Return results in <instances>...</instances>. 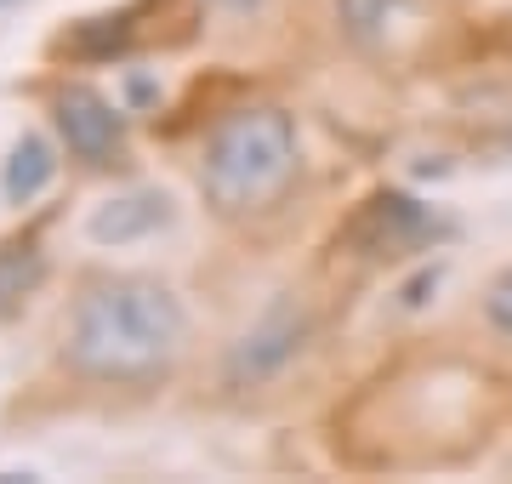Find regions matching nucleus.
Segmentation results:
<instances>
[{
	"mask_svg": "<svg viewBox=\"0 0 512 484\" xmlns=\"http://www.w3.org/2000/svg\"><path fill=\"white\" fill-rule=\"evenodd\" d=\"M399 18V0H336V23L359 52H376Z\"/></svg>",
	"mask_w": 512,
	"mask_h": 484,
	"instance_id": "9",
	"label": "nucleus"
},
{
	"mask_svg": "<svg viewBox=\"0 0 512 484\" xmlns=\"http://www.w3.org/2000/svg\"><path fill=\"white\" fill-rule=\"evenodd\" d=\"M0 6H12V0H0Z\"/></svg>",
	"mask_w": 512,
	"mask_h": 484,
	"instance_id": "13",
	"label": "nucleus"
},
{
	"mask_svg": "<svg viewBox=\"0 0 512 484\" xmlns=\"http://www.w3.org/2000/svg\"><path fill=\"white\" fill-rule=\"evenodd\" d=\"M484 319H490L501 336H512V268H501L484 291Z\"/></svg>",
	"mask_w": 512,
	"mask_h": 484,
	"instance_id": "10",
	"label": "nucleus"
},
{
	"mask_svg": "<svg viewBox=\"0 0 512 484\" xmlns=\"http://www.w3.org/2000/svg\"><path fill=\"white\" fill-rule=\"evenodd\" d=\"M433 285H439V268H427V274H421V280L410 285V291H404V308H421V302H427V291H433Z\"/></svg>",
	"mask_w": 512,
	"mask_h": 484,
	"instance_id": "11",
	"label": "nucleus"
},
{
	"mask_svg": "<svg viewBox=\"0 0 512 484\" xmlns=\"http://www.w3.org/2000/svg\"><path fill=\"white\" fill-rule=\"evenodd\" d=\"M433 205H421L416 194H404V188H376L359 211H353L348 223L336 228V245L353 251V257H404V251H416V245L433 240Z\"/></svg>",
	"mask_w": 512,
	"mask_h": 484,
	"instance_id": "3",
	"label": "nucleus"
},
{
	"mask_svg": "<svg viewBox=\"0 0 512 484\" xmlns=\"http://www.w3.org/2000/svg\"><path fill=\"white\" fill-rule=\"evenodd\" d=\"M217 12H234V18H251V12H262L268 0H211Z\"/></svg>",
	"mask_w": 512,
	"mask_h": 484,
	"instance_id": "12",
	"label": "nucleus"
},
{
	"mask_svg": "<svg viewBox=\"0 0 512 484\" xmlns=\"http://www.w3.org/2000/svg\"><path fill=\"white\" fill-rule=\"evenodd\" d=\"M52 126H57V143L74 154V160H86V166H109L120 143H126V109L109 103V97L86 86V80H69V86H57L52 97Z\"/></svg>",
	"mask_w": 512,
	"mask_h": 484,
	"instance_id": "5",
	"label": "nucleus"
},
{
	"mask_svg": "<svg viewBox=\"0 0 512 484\" xmlns=\"http://www.w3.org/2000/svg\"><path fill=\"white\" fill-rule=\"evenodd\" d=\"M188 348V308L165 280L148 274H109L80 291L69 314V359L74 376L109 388H148L171 376Z\"/></svg>",
	"mask_w": 512,
	"mask_h": 484,
	"instance_id": "1",
	"label": "nucleus"
},
{
	"mask_svg": "<svg viewBox=\"0 0 512 484\" xmlns=\"http://www.w3.org/2000/svg\"><path fill=\"white\" fill-rule=\"evenodd\" d=\"M40 280H46V251H40L35 240L0 245V325H6L23 302L35 297Z\"/></svg>",
	"mask_w": 512,
	"mask_h": 484,
	"instance_id": "8",
	"label": "nucleus"
},
{
	"mask_svg": "<svg viewBox=\"0 0 512 484\" xmlns=\"http://www.w3.org/2000/svg\"><path fill=\"white\" fill-rule=\"evenodd\" d=\"M302 342H308V314H302V302L296 297L268 302V314L256 319L251 331L228 348V359H222L228 388H262V382H274V376L302 354Z\"/></svg>",
	"mask_w": 512,
	"mask_h": 484,
	"instance_id": "4",
	"label": "nucleus"
},
{
	"mask_svg": "<svg viewBox=\"0 0 512 484\" xmlns=\"http://www.w3.org/2000/svg\"><path fill=\"white\" fill-rule=\"evenodd\" d=\"M171 223H177V205H171L165 188H126V194L103 200L86 217V240L92 245H137Z\"/></svg>",
	"mask_w": 512,
	"mask_h": 484,
	"instance_id": "6",
	"label": "nucleus"
},
{
	"mask_svg": "<svg viewBox=\"0 0 512 484\" xmlns=\"http://www.w3.org/2000/svg\"><path fill=\"white\" fill-rule=\"evenodd\" d=\"M296 166H302L296 120L279 103H251V109L222 114L211 126L200 154V194L217 217L245 223V217H262L285 200V188L296 183Z\"/></svg>",
	"mask_w": 512,
	"mask_h": 484,
	"instance_id": "2",
	"label": "nucleus"
},
{
	"mask_svg": "<svg viewBox=\"0 0 512 484\" xmlns=\"http://www.w3.org/2000/svg\"><path fill=\"white\" fill-rule=\"evenodd\" d=\"M57 183V143L46 131H23L0 160V200L6 205H35Z\"/></svg>",
	"mask_w": 512,
	"mask_h": 484,
	"instance_id": "7",
	"label": "nucleus"
}]
</instances>
